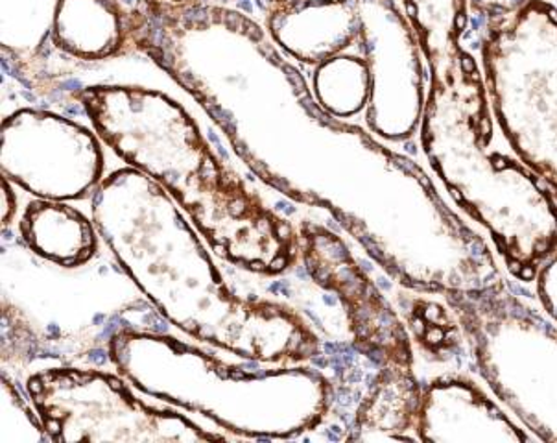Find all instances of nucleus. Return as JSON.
I'll list each match as a JSON object with an SVG mask.
<instances>
[{
    "label": "nucleus",
    "mask_w": 557,
    "mask_h": 443,
    "mask_svg": "<svg viewBox=\"0 0 557 443\" xmlns=\"http://www.w3.org/2000/svg\"><path fill=\"white\" fill-rule=\"evenodd\" d=\"M473 54L431 78L421 116L424 156L443 185L497 248L509 273L533 283L557 251V200L521 159L493 146L495 119Z\"/></svg>",
    "instance_id": "nucleus-1"
},
{
    "label": "nucleus",
    "mask_w": 557,
    "mask_h": 443,
    "mask_svg": "<svg viewBox=\"0 0 557 443\" xmlns=\"http://www.w3.org/2000/svg\"><path fill=\"white\" fill-rule=\"evenodd\" d=\"M443 296L491 394L535 440L557 443V323L504 281Z\"/></svg>",
    "instance_id": "nucleus-2"
},
{
    "label": "nucleus",
    "mask_w": 557,
    "mask_h": 443,
    "mask_svg": "<svg viewBox=\"0 0 557 443\" xmlns=\"http://www.w3.org/2000/svg\"><path fill=\"white\" fill-rule=\"evenodd\" d=\"M480 67L498 128L528 169L557 183V7L524 0L491 15Z\"/></svg>",
    "instance_id": "nucleus-3"
},
{
    "label": "nucleus",
    "mask_w": 557,
    "mask_h": 443,
    "mask_svg": "<svg viewBox=\"0 0 557 443\" xmlns=\"http://www.w3.org/2000/svg\"><path fill=\"white\" fill-rule=\"evenodd\" d=\"M2 169L25 187L76 196L97 182L102 153L89 132L61 116L21 111L4 122Z\"/></svg>",
    "instance_id": "nucleus-4"
},
{
    "label": "nucleus",
    "mask_w": 557,
    "mask_h": 443,
    "mask_svg": "<svg viewBox=\"0 0 557 443\" xmlns=\"http://www.w3.org/2000/svg\"><path fill=\"white\" fill-rule=\"evenodd\" d=\"M471 377H436L423 386L418 440L434 443L533 442L535 438Z\"/></svg>",
    "instance_id": "nucleus-5"
},
{
    "label": "nucleus",
    "mask_w": 557,
    "mask_h": 443,
    "mask_svg": "<svg viewBox=\"0 0 557 443\" xmlns=\"http://www.w3.org/2000/svg\"><path fill=\"white\" fill-rule=\"evenodd\" d=\"M329 241L331 254L327 264L321 267V280L346 302L357 342L366 347L371 357L388 366L412 368V347L394 310L382 299L375 286L363 278L362 270L351 261L342 243L336 238Z\"/></svg>",
    "instance_id": "nucleus-6"
},
{
    "label": "nucleus",
    "mask_w": 557,
    "mask_h": 443,
    "mask_svg": "<svg viewBox=\"0 0 557 443\" xmlns=\"http://www.w3.org/2000/svg\"><path fill=\"white\" fill-rule=\"evenodd\" d=\"M132 34V10L121 0H60L54 41L71 54L97 60L116 54Z\"/></svg>",
    "instance_id": "nucleus-7"
},
{
    "label": "nucleus",
    "mask_w": 557,
    "mask_h": 443,
    "mask_svg": "<svg viewBox=\"0 0 557 443\" xmlns=\"http://www.w3.org/2000/svg\"><path fill=\"white\" fill-rule=\"evenodd\" d=\"M431 78H448L471 54L463 47L469 28L467 0H403Z\"/></svg>",
    "instance_id": "nucleus-8"
},
{
    "label": "nucleus",
    "mask_w": 557,
    "mask_h": 443,
    "mask_svg": "<svg viewBox=\"0 0 557 443\" xmlns=\"http://www.w3.org/2000/svg\"><path fill=\"white\" fill-rule=\"evenodd\" d=\"M421 399L423 386L413 377L412 368L386 366L370 397L358 410L355 423L358 434L352 438L410 440L408 431L418 432Z\"/></svg>",
    "instance_id": "nucleus-9"
},
{
    "label": "nucleus",
    "mask_w": 557,
    "mask_h": 443,
    "mask_svg": "<svg viewBox=\"0 0 557 443\" xmlns=\"http://www.w3.org/2000/svg\"><path fill=\"white\" fill-rule=\"evenodd\" d=\"M60 0H2V45L13 54H36L54 28Z\"/></svg>",
    "instance_id": "nucleus-10"
},
{
    "label": "nucleus",
    "mask_w": 557,
    "mask_h": 443,
    "mask_svg": "<svg viewBox=\"0 0 557 443\" xmlns=\"http://www.w3.org/2000/svg\"><path fill=\"white\" fill-rule=\"evenodd\" d=\"M413 328L418 331L419 342L437 358H450L467 346L461 331L460 320L455 310L447 305L434 302H419V309L413 315Z\"/></svg>",
    "instance_id": "nucleus-11"
},
{
    "label": "nucleus",
    "mask_w": 557,
    "mask_h": 443,
    "mask_svg": "<svg viewBox=\"0 0 557 443\" xmlns=\"http://www.w3.org/2000/svg\"><path fill=\"white\" fill-rule=\"evenodd\" d=\"M535 286L545 315L557 323V251L546 259L535 275Z\"/></svg>",
    "instance_id": "nucleus-12"
},
{
    "label": "nucleus",
    "mask_w": 557,
    "mask_h": 443,
    "mask_svg": "<svg viewBox=\"0 0 557 443\" xmlns=\"http://www.w3.org/2000/svg\"><path fill=\"white\" fill-rule=\"evenodd\" d=\"M161 2H169V4H176V7H187V4H195L198 0H161Z\"/></svg>",
    "instance_id": "nucleus-13"
},
{
    "label": "nucleus",
    "mask_w": 557,
    "mask_h": 443,
    "mask_svg": "<svg viewBox=\"0 0 557 443\" xmlns=\"http://www.w3.org/2000/svg\"><path fill=\"white\" fill-rule=\"evenodd\" d=\"M550 190H552V193H554V196H556V200H557V183H556V185H552Z\"/></svg>",
    "instance_id": "nucleus-14"
}]
</instances>
